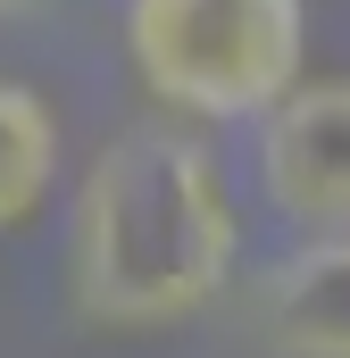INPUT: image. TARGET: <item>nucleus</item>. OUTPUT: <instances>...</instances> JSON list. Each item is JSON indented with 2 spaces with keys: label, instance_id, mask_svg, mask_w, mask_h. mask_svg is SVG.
Segmentation results:
<instances>
[{
  "label": "nucleus",
  "instance_id": "f257e3e1",
  "mask_svg": "<svg viewBox=\"0 0 350 358\" xmlns=\"http://www.w3.org/2000/svg\"><path fill=\"white\" fill-rule=\"evenodd\" d=\"M242 267V208L209 142L167 117L92 150L67 208V300L100 334H167L217 308Z\"/></svg>",
  "mask_w": 350,
  "mask_h": 358
},
{
  "label": "nucleus",
  "instance_id": "f03ea898",
  "mask_svg": "<svg viewBox=\"0 0 350 358\" xmlns=\"http://www.w3.org/2000/svg\"><path fill=\"white\" fill-rule=\"evenodd\" d=\"M125 59L159 108L242 125L300 92L309 8L300 0H125Z\"/></svg>",
  "mask_w": 350,
  "mask_h": 358
},
{
  "label": "nucleus",
  "instance_id": "7ed1b4c3",
  "mask_svg": "<svg viewBox=\"0 0 350 358\" xmlns=\"http://www.w3.org/2000/svg\"><path fill=\"white\" fill-rule=\"evenodd\" d=\"M259 192L300 234H350V84H300L259 117Z\"/></svg>",
  "mask_w": 350,
  "mask_h": 358
},
{
  "label": "nucleus",
  "instance_id": "20e7f679",
  "mask_svg": "<svg viewBox=\"0 0 350 358\" xmlns=\"http://www.w3.org/2000/svg\"><path fill=\"white\" fill-rule=\"evenodd\" d=\"M251 325L267 358H350V234H300L251 283Z\"/></svg>",
  "mask_w": 350,
  "mask_h": 358
},
{
  "label": "nucleus",
  "instance_id": "39448f33",
  "mask_svg": "<svg viewBox=\"0 0 350 358\" xmlns=\"http://www.w3.org/2000/svg\"><path fill=\"white\" fill-rule=\"evenodd\" d=\"M59 183V117L50 100L0 76V234L34 225Z\"/></svg>",
  "mask_w": 350,
  "mask_h": 358
},
{
  "label": "nucleus",
  "instance_id": "423d86ee",
  "mask_svg": "<svg viewBox=\"0 0 350 358\" xmlns=\"http://www.w3.org/2000/svg\"><path fill=\"white\" fill-rule=\"evenodd\" d=\"M17 8H34V0H0V17H17Z\"/></svg>",
  "mask_w": 350,
  "mask_h": 358
}]
</instances>
